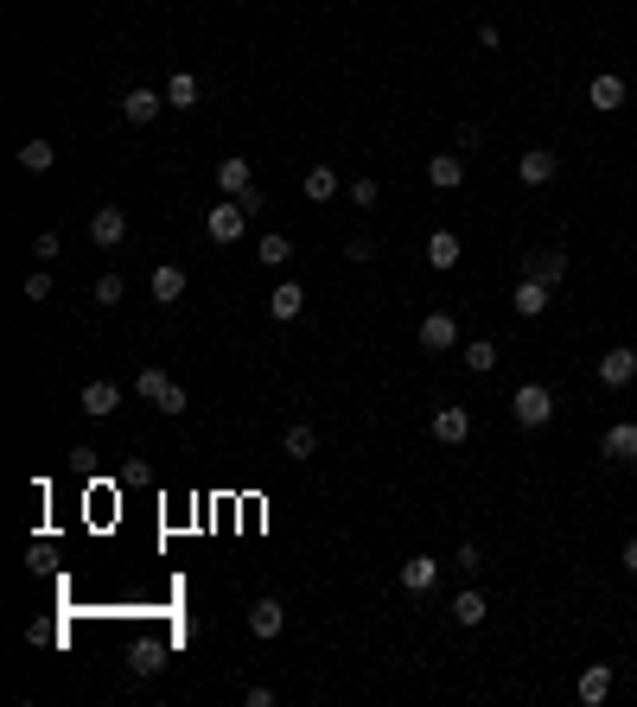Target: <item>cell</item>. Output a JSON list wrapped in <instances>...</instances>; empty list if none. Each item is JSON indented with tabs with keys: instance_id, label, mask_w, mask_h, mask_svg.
<instances>
[{
	"instance_id": "cell-1",
	"label": "cell",
	"mask_w": 637,
	"mask_h": 707,
	"mask_svg": "<svg viewBox=\"0 0 637 707\" xmlns=\"http://www.w3.org/2000/svg\"><path fill=\"white\" fill-rule=\"evenodd\" d=\"M510 421L529 427V434L548 427V421H555V389H548V383H523V389L510 395Z\"/></svg>"
},
{
	"instance_id": "cell-2",
	"label": "cell",
	"mask_w": 637,
	"mask_h": 707,
	"mask_svg": "<svg viewBox=\"0 0 637 707\" xmlns=\"http://www.w3.org/2000/svg\"><path fill=\"white\" fill-rule=\"evenodd\" d=\"M243 223H249V204L243 198H223V204H211L204 230H211V243H243Z\"/></svg>"
},
{
	"instance_id": "cell-3",
	"label": "cell",
	"mask_w": 637,
	"mask_h": 707,
	"mask_svg": "<svg viewBox=\"0 0 637 707\" xmlns=\"http://www.w3.org/2000/svg\"><path fill=\"white\" fill-rule=\"evenodd\" d=\"M631 383H637V351L631 344H612L599 357V389H631Z\"/></svg>"
},
{
	"instance_id": "cell-4",
	"label": "cell",
	"mask_w": 637,
	"mask_h": 707,
	"mask_svg": "<svg viewBox=\"0 0 637 707\" xmlns=\"http://www.w3.org/2000/svg\"><path fill=\"white\" fill-rule=\"evenodd\" d=\"M122 236H128V211H122V204H96V211H90V243L115 249Z\"/></svg>"
},
{
	"instance_id": "cell-5",
	"label": "cell",
	"mask_w": 637,
	"mask_h": 707,
	"mask_svg": "<svg viewBox=\"0 0 637 707\" xmlns=\"http://www.w3.org/2000/svg\"><path fill=\"white\" fill-rule=\"evenodd\" d=\"M427 427H434V440H440V446H466V440H472V415H466L459 402L434 408V421H427Z\"/></svg>"
},
{
	"instance_id": "cell-6",
	"label": "cell",
	"mask_w": 637,
	"mask_h": 707,
	"mask_svg": "<svg viewBox=\"0 0 637 707\" xmlns=\"http://www.w3.org/2000/svg\"><path fill=\"white\" fill-rule=\"evenodd\" d=\"M415 338H421V351H459V319L453 313H427Z\"/></svg>"
},
{
	"instance_id": "cell-7",
	"label": "cell",
	"mask_w": 637,
	"mask_h": 707,
	"mask_svg": "<svg viewBox=\"0 0 637 707\" xmlns=\"http://www.w3.org/2000/svg\"><path fill=\"white\" fill-rule=\"evenodd\" d=\"M115 408H122V383H109V376H90V383H83V415L102 421V415H115Z\"/></svg>"
},
{
	"instance_id": "cell-8",
	"label": "cell",
	"mask_w": 637,
	"mask_h": 707,
	"mask_svg": "<svg viewBox=\"0 0 637 707\" xmlns=\"http://www.w3.org/2000/svg\"><path fill=\"white\" fill-rule=\"evenodd\" d=\"M434 580H440V561L434 555H408L402 567H395V586H402V593H427Z\"/></svg>"
},
{
	"instance_id": "cell-9",
	"label": "cell",
	"mask_w": 637,
	"mask_h": 707,
	"mask_svg": "<svg viewBox=\"0 0 637 707\" xmlns=\"http://www.w3.org/2000/svg\"><path fill=\"white\" fill-rule=\"evenodd\" d=\"M587 102H593L599 115H618V109H625V77H618V71H599V77L587 83Z\"/></svg>"
},
{
	"instance_id": "cell-10",
	"label": "cell",
	"mask_w": 637,
	"mask_h": 707,
	"mask_svg": "<svg viewBox=\"0 0 637 707\" xmlns=\"http://www.w3.org/2000/svg\"><path fill=\"white\" fill-rule=\"evenodd\" d=\"M523 274H529V281L561 287V274H567V249H529V255H523Z\"/></svg>"
},
{
	"instance_id": "cell-11",
	"label": "cell",
	"mask_w": 637,
	"mask_h": 707,
	"mask_svg": "<svg viewBox=\"0 0 637 707\" xmlns=\"http://www.w3.org/2000/svg\"><path fill=\"white\" fill-rule=\"evenodd\" d=\"M574 695L587 707H606L612 701V663H587V669H580V682H574Z\"/></svg>"
},
{
	"instance_id": "cell-12",
	"label": "cell",
	"mask_w": 637,
	"mask_h": 707,
	"mask_svg": "<svg viewBox=\"0 0 637 707\" xmlns=\"http://www.w3.org/2000/svg\"><path fill=\"white\" fill-rule=\"evenodd\" d=\"M166 109V90H147V83H141V90H128L122 96V122H134V128H147L153 122V115H160Z\"/></svg>"
},
{
	"instance_id": "cell-13",
	"label": "cell",
	"mask_w": 637,
	"mask_h": 707,
	"mask_svg": "<svg viewBox=\"0 0 637 707\" xmlns=\"http://www.w3.org/2000/svg\"><path fill=\"white\" fill-rule=\"evenodd\" d=\"M555 153H548V147H523V153H516V179H523V185H548V179H555Z\"/></svg>"
},
{
	"instance_id": "cell-14",
	"label": "cell",
	"mask_w": 637,
	"mask_h": 707,
	"mask_svg": "<svg viewBox=\"0 0 637 707\" xmlns=\"http://www.w3.org/2000/svg\"><path fill=\"white\" fill-rule=\"evenodd\" d=\"M249 185H255V166L243 160V153H230V160H217V192H223V198H243Z\"/></svg>"
},
{
	"instance_id": "cell-15",
	"label": "cell",
	"mask_w": 637,
	"mask_h": 707,
	"mask_svg": "<svg viewBox=\"0 0 637 707\" xmlns=\"http://www.w3.org/2000/svg\"><path fill=\"white\" fill-rule=\"evenodd\" d=\"M599 453H606L612 465H631L637 459V421H612L606 440H599Z\"/></svg>"
},
{
	"instance_id": "cell-16",
	"label": "cell",
	"mask_w": 637,
	"mask_h": 707,
	"mask_svg": "<svg viewBox=\"0 0 637 707\" xmlns=\"http://www.w3.org/2000/svg\"><path fill=\"white\" fill-rule=\"evenodd\" d=\"M427 185H434V192H459V185H466V160H459V153H434V160H427Z\"/></svg>"
},
{
	"instance_id": "cell-17",
	"label": "cell",
	"mask_w": 637,
	"mask_h": 707,
	"mask_svg": "<svg viewBox=\"0 0 637 707\" xmlns=\"http://www.w3.org/2000/svg\"><path fill=\"white\" fill-rule=\"evenodd\" d=\"M548 293H555L548 281H529V274H523V281H516V293H510V306H516L523 319H542V313H548Z\"/></svg>"
},
{
	"instance_id": "cell-18",
	"label": "cell",
	"mask_w": 637,
	"mask_h": 707,
	"mask_svg": "<svg viewBox=\"0 0 637 707\" xmlns=\"http://www.w3.org/2000/svg\"><path fill=\"white\" fill-rule=\"evenodd\" d=\"M249 631L255 637H281L287 631V606H281V599H255V606H249Z\"/></svg>"
},
{
	"instance_id": "cell-19",
	"label": "cell",
	"mask_w": 637,
	"mask_h": 707,
	"mask_svg": "<svg viewBox=\"0 0 637 707\" xmlns=\"http://www.w3.org/2000/svg\"><path fill=\"white\" fill-rule=\"evenodd\" d=\"M459 255H466V249H459V236H453V230H434V236H427V268L453 274V268H459Z\"/></svg>"
},
{
	"instance_id": "cell-20",
	"label": "cell",
	"mask_w": 637,
	"mask_h": 707,
	"mask_svg": "<svg viewBox=\"0 0 637 707\" xmlns=\"http://www.w3.org/2000/svg\"><path fill=\"white\" fill-rule=\"evenodd\" d=\"M268 313L281 319V325H294V319L306 313V287H300V281H281V287H274V300H268Z\"/></svg>"
},
{
	"instance_id": "cell-21",
	"label": "cell",
	"mask_w": 637,
	"mask_h": 707,
	"mask_svg": "<svg viewBox=\"0 0 637 707\" xmlns=\"http://www.w3.org/2000/svg\"><path fill=\"white\" fill-rule=\"evenodd\" d=\"M198 96H204V90H198V77H192V71H172V77H166V109H185V115H192V109H198Z\"/></svg>"
},
{
	"instance_id": "cell-22",
	"label": "cell",
	"mask_w": 637,
	"mask_h": 707,
	"mask_svg": "<svg viewBox=\"0 0 637 707\" xmlns=\"http://www.w3.org/2000/svg\"><path fill=\"white\" fill-rule=\"evenodd\" d=\"M446 612H453V625L472 631V625H485L491 606H485V593H478V586H466V593H453V606H446Z\"/></svg>"
},
{
	"instance_id": "cell-23",
	"label": "cell",
	"mask_w": 637,
	"mask_h": 707,
	"mask_svg": "<svg viewBox=\"0 0 637 707\" xmlns=\"http://www.w3.org/2000/svg\"><path fill=\"white\" fill-rule=\"evenodd\" d=\"M153 300H160V306H179L185 300V268H153Z\"/></svg>"
},
{
	"instance_id": "cell-24",
	"label": "cell",
	"mask_w": 637,
	"mask_h": 707,
	"mask_svg": "<svg viewBox=\"0 0 637 707\" xmlns=\"http://www.w3.org/2000/svg\"><path fill=\"white\" fill-rule=\"evenodd\" d=\"M281 446H287V459H313L319 453V427H306V421H294L281 434Z\"/></svg>"
},
{
	"instance_id": "cell-25",
	"label": "cell",
	"mask_w": 637,
	"mask_h": 707,
	"mask_svg": "<svg viewBox=\"0 0 637 707\" xmlns=\"http://www.w3.org/2000/svg\"><path fill=\"white\" fill-rule=\"evenodd\" d=\"M459 357H466V370H472V376H491V370H497V344H491V338L459 344Z\"/></svg>"
},
{
	"instance_id": "cell-26",
	"label": "cell",
	"mask_w": 637,
	"mask_h": 707,
	"mask_svg": "<svg viewBox=\"0 0 637 707\" xmlns=\"http://www.w3.org/2000/svg\"><path fill=\"white\" fill-rule=\"evenodd\" d=\"M287 255H294V243H287L281 230H268L262 243H255V262H262V268H287Z\"/></svg>"
},
{
	"instance_id": "cell-27",
	"label": "cell",
	"mask_w": 637,
	"mask_h": 707,
	"mask_svg": "<svg viewBox=\"0 0 637 707\" xmlns=\"http://www.w3.org/2000/svg\"><path fill=\"white\" fill-rule=\"evenodd\" d=\"M300 192L313 198V204H325V198H338V172H332V166H313V172H306V185H300Z\"/></svg>"
},
{
	"instance_id": "cell-28",
	"label": "cell",
	"mask_w": 637,
	"mask_h": 707,
	"mask_svg": "<svg viewBox=\"0 0 637 707\" xmlns=\"http://www.w3.org/2000/svg\"><path fill=\"white\" fill-rule=\"evenodd\" d=\"M166 389H172V376H166V370H153V364H147L141 376H134V395H141V402H160Z\"/></svg>"
},
{
	"instance_id": "cell-29",
	"label": "cell",
	"mask_w": 637,
	"mask_h": 707,
	"mask_svg": "<svg viewBox=\"0 0 637 707\" xmlns=\"http://www.w3.org/2000/svg\"><path fill=\"white\" fill-rule=\"evenodd\" d=\"M51 160H58V147H51V141H26L20 147V166L26 172H51Z\"/></svg>"
},
{
	"instance_id": "cell-30",
	"label": "cell",
	"mask_w": 637,
	"mask_h": 707,
	"mask_svg": "<svg viewBox=\"0 0 637 707\" xmlns=\"http://www.w3.org/2000/svg\"><path fill=\"white\" fill-rule=\"evenodd\" d=\"M122 293H128L122 274H102V281H96V306H122Z\"/></svg>"
},
{
	"instance_id": "cell-31",
	"label": "cell",
	"mask_w": 637,
	"mask_h": 707,
	"mask_svg": "<svg viewBox=\"0 0 637 707\" xmlns=\"http://www.w3.org/2000/svg\"><path fill=\"white\" fill-rule=\"evenodd\" d=\"M453 567H459V574H485V548H478V542H459Z\"/></svg>"
},
{
	"instance_id": "cell-32",
	"label": "cell",
	"mask_w": 637,
	"mask_h": 707,
	"mask_svg": "<svg viewBox=\"0 0 637 707\" xmlns=\"http://www.w3.org/2000/svg\"><path fill=\"white\" fill-rule=\"evenodd\" d=\"M160 663H166V650H160V644H141V650H134V676H153Z\"/></svg>"
},
{
	"instance_id": "cell-33",
	"label": "cell",
	"mask_w": 637,
	"mask_h": 707,
	"mask_svg": "<svg viewBox=\"0 0 637 707\" xmlns=\"http://www.w3.org/2000/svg\"><path fill=\"white\" fill-rule=\"evenodd\" d=\"M376 198H383V185H376V179H351V204H357V211H370Z\"/></svg>"
},
{
	"instance_id": "cell-34",
	"label": "cell",
	"mask_w": 637,
	"mask_h": 707,
	"mask_svg": "<svg viewBox=\"0 0 637 707\" xmlns=\"http://www.w3.org/2000/svg\"><path fill=\"white\" fill-rule=\"evenodd\" d=\"M185 402H192V395H185V383H172V389H166L153 408H160V415H185Z\"/></svg>"
},
{
	"instance_id": "cell-35",
	"label": "cell",
	"mask_w": 637,
	"mask_h": 707,
	"mask_svg": "<svg viewBox=\"0 0 637 707\" xmlns=\"http://www.w3.org/2000/svg\"><path fill=\"white\" fill-rule=\"evenodd\" d=\"M26 300H51V274H45V262L26 274Z\"/></svg>"
},
{
	"instance_id": "cell-36",
	"label": "cell",
	"mask_w": 637,
	"mask_h": 707,
	"mask_svg": "<svg viewBox=\"0 0 637 707\" xmlns=\"http://www.w3.org/2000/svg\"><path fill=\"white\" fill-rule=\"evenodd\" d=\"M344 262H376V243L370 236H351V243H344Z\"/></svg>"
},
{
	"instance_id": "cell-37",
	"label": "cell",
	"mask_w": 637,
	"mask_h": 707,
	"mask_svg": "<svg viewBox=\"0 0 637 707\" xmlns=\"http://www.w3.org/2000/svg\"><path fill=\"white\" fill-rule=\"evenodd\" d=\"M453 141H459V147H466V153H472L478 141H485V128H478V122H459V134H453Z\"/></svg>"
},
{
	"instance_id": "cell-38",
	"label": "cell",
	"mask_w": 637,
	"mask_h": 707,
	"mask_svg": "<svg viewBox=\"0 0 637 707\" xmlns=\"http://www.w3.org/2000/svg\"><path fill=\"white\" fill-rule=\"evenodd\" d=\"M32 255H39V262H51V255H58V230H39V243H32Z\"/></svg>"
},
{
	"instance_id": "cell-39",
	"label": "cell",
	"mask_w": 637,
	"mask_h": 707,
	"mask_svg": "<svg viewBox=\"0 0 637 707\" xmlns=\"http://www.w3.org/2000/svg\"><path fill=\"white\" fill-rule=\"evenodd\" d=\"M243 707H274V688H262V682L243 688Z\"/></svg>"
},
{
	"instance_id": "cell-40",
	"label": "cell",
	"mask_w": 637,
	"mask_h": 707,
	"mask_svg": "<svg viewBox=\"0 0 637 707\" xmlns=\"http://www.w3.org/2000/svg\"><path fill=\"white\" fill-rule=\"evenodd\" d=\"M618 567H625V574H631V580H637V536H631V542H625V555H618Z\"/></svg>"
}]
</instances>
